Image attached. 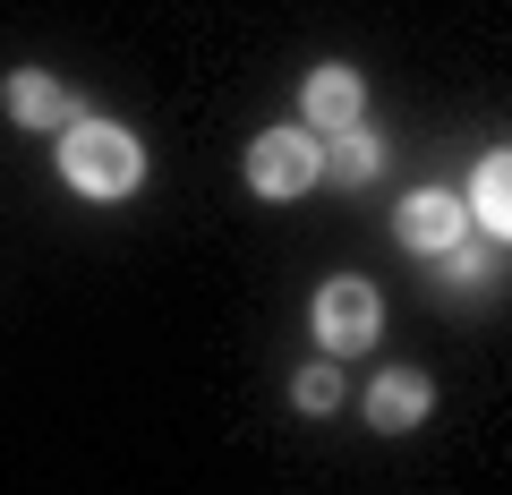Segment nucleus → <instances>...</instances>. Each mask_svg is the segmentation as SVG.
<instances>
[{"label": "nucleus", "instance_id": "nucleus-1", "mask_svg": "<svg viewBox=\"0 0 512 495\" xmlns=\"http://www.w3.org/2000/svg\"><path fill=\"white\" fill-rule=\"evenodd\" d=\"M60 180L77 188V197H128V188L146 180V146L128 129H111V120H69L60 129Z\"/></svg>", "mask_w": 512, "mask_h": 495}, {"label": "nucleus", "instance_id": "nucleus-2", "mask_svg": "<svg viewBox=\"0 0 512 495\" xmlns=\"http://www.w3.org/2000/svg\"><path fill=\"white\" fill-rule=\"evenodd\" d=\"M316 180H325V163H316V137L308 129H265L248 146V188H256V197L282 205V197H308Z\"/></svg>", "mask_w": 512, "mask_h": 495}, {"label": "nucleus", "instance_id": "nucleus-3", "mask_svg": "<svg viewBox=\"0 0 512 495\" xmlns=\"http://www.w3.org/2000/svg\"><path fill=\"white\" fill-rule=\"evenodd\" d=\"M376 333H384V299H376V282L342 274V282H325V291H316V342H325L333 359L367 350Z\"/></svg>", "mask_w": 512, "mask_h": 495}, {"label": "nucleus", "instance_id": "nucleus-4", "mask_svg": "<svg viewBox=\"0 0 512 495\" xmlns=\"http://www.w3.org/2000/svg\"><path fill=\"white\" fill-rule=\"evenodd\" d=\"M299 111H308V137H342V129H359V111H367L359 69H342V60L308 69V86H299Z\"/></svg>", "mask_w": 512, "mask_h": 495}, {"label": "nucleus", "instance_id": "nucleus-5", "mask_svg": "<svg viewBox=\"0 0 512 495\" xmlns=\"http://www.w3.org/2000/svg\"><path fill=\"white\" fill-rule=\"evenodd\" d=\"M393 231H402V248H410V257H444V248H461L470 214H461V197H444V188H419V197H402Z\"/></svg>", "mask_w": 512, "mask_h": 495}, {"label": "nucleus", "instance_id": "nucleus-6", "mask_svg": "<svg viewBox=\"0 0 512 495\" xmlns=\"http://www.w3.org/2000/svg\"><path fill=\"white\" fill-rule=\"evenodd\" d=\"M0 103H9V120H18V129H69V86H60L52 69H18L9 77V86H0Z\"/></svg>", "mask_w": 512, "mask_h": 495}, {"label": "nucleus", "instance_id": "nucleus-7", "mask_svg": "<svg viewBox=\"0 0 512 495\" xmlns=\"http://www.w3.org/2000/svg\"><path fill=\"white\" fill-rule=\"evenodd\" d=\"M427 402H436V385H427V376H410V367H393V376H376V385H367V427L402 436V427L427 419Z\"/></svg>", "mask_w": 512, "mask_h": 495}, {"label": "nucleus", "instance_id": "nucleus-8", "mask_svg": "<svg viewBox=\"0 0 512 495\" xmlns=\"http://www.w3.org/2000/svg\"><path fill=\"white\" fill-rule=\"evenodd\" d=\"M461 214H478V231L504 248V231H512V163H504V146L470 171V205H461Z\"/></svg>", "mask_w": 512, "mask_h": 495}, {"label": "nucleus", "instance_id": "nucleus-9", "mask_svg": "<svg viewBox=\"0 0 512 495\" xmlns=\"http://www.w3.org/2000/svg\"><path fill=\"white\" fill-rule=\"evenodd\" d=\"M316 163H325L342 188H367V180H376V163H384V146L367 129H342V137H316Z\"/></svg>", "mask_w": 512, "mask_h": 495}, {"label": "nucleus", "instance_id": "nucleus-10", "mask_svg": "<svg viewBox=\"0 0 512 495\" xmlns=\"http://www.w3.org/2000/svg\"><path fill=\"white\" fill-rule=\"evenodd\" d=\"M291 393H299V410H308V419L342 410V376H333V367H308V376H291Z\"/></svg>", "mask_w": 512, "mask_h": 495}, {"label": "nucleus", "instance_id": "nucleus-11", "mask_svg": "<svg viewBox=\"0 0 512 495\" xmlns=\"http://www.w3.org/2000/svg\"><path fill=\"white\" fill-rule=\"evenodd\" d=\"M444 274H453V291H478V282L495 274V257L487 248H444Z\"/></svg>", "mask_w": 512, "mask_h": 495}]
</instances>
